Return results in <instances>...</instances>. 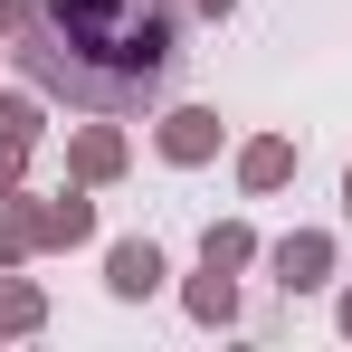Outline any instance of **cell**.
<instances>
[{"mask_svg":"<svg viewBox=\"0 0 352 352\" xmlns=\"http://www.w3.org/2000/svg\"><path fill=\"white\" fill-rule=\"evenodd\" d=\"M181 19L172 0H38L10 29V67L76 115H143L162 105L181 67Z\"/></svg>","mask_w":352,"mask_h":352,"instance_id":"6da1fadb","label":"cell"},{"mask_svg":"<svg viewBox=\"0 0 352 352\" xmlns=\"http://www.w3.org/2000/svg\"><path fill=\"white\" fill-rule=\"evenodd\" d=\"M267 276H276V295H324V286H343V238H333V229H286V238H267Z\"/></svg>","mask_w":352,"mask_h":352,"instance_id":"7a4b0ae2","label":"cell"},{"mask_svg":"<svg viewBox=\"0 0 352 352\" xmlns=\"http://www.w3.org/2000/svg\"><path fill=\"white\" fill-rule=\"evenodd\" d=\"M153 153H162L172 172H210V162L229 153L219 105H162V115H153Z\"/></svg>","mask_w":352,"mask_h":352,"instance_id":"3957f363","label":"cell"},{"mask_svg":"<svg viewBox=\"0 0 352 352\" xmlns=\"http://www.w3.org/2000/svg\"><path fill=\"white\" fill-rule=\"evenodd\" d=\"M124 172H133V133H124V115H86V124H67V181L115 190Z\"/></svg>","mask_w":352,"mask_h":352,"instance_id":"277c9868","label":"cell"},{"mask_svg":"<svg viewBox=\"0 0 352 352\" xmlns=\"http://www.w3.org/2000/svg\"><path fill=\"white\" fill-rule=\"evenodd\" d=\"M229 172H238L248 200H276V190L305 172V143H295V133H248V143L229 153Z\"/></svg>","mask_w":352,"mask_h":352,"instance_id":"5b68a950","label":"cell"},{"mask_svg":"<svg viewBox=\"0 0 352 352\" xmlns=\"http://www.w3.org/2000/svg\"><path fill=\"white\" fill-rule=\"evenodd\" d=\"M162 286H172L162 238H115V248H105V295H115V305H153Z\"/></svg>","mask_w":352,"mask_h":352,"instance_id":"8992f818","label":"cell"},{"mask_svg":"<svg viewBox=\"0 0 352 352\" xmlns=\"http://www.w3.org/2000/svg\"><path fill=\"white\" fill-rule=\"evenodd\" d=\"M48 257V190H10L0 200V267H38Z\"/></svg>","mask_w":352,"mask_h":352,"instance_id":"52a82bcc","label":"cell"},{"mask_svg":"<svg viewBox=\"0 0 352 352\" xmlns=\"http://www.w3.org/2000/svg\"><path fill=\"white\" fill-rule=\"evenodd\" d=\"M96 181H67V190H48V257H76V248H96Z\"/></svg>","mask_w":352,"mask_h":352,"instance_id":"ba28073f","label":"cell"},{"mask_svg":"<svg viewBox=\"0 0 352 352\" xmlns=\"http://www.w3.org/2000/svg\"><path fill=\"white\" fill-rule=\"evenodd\" d=\"M181 314H190L200 333H238V276L229 267H190V276H181Z\"/></svg>","mask_w":352,"mask_h":352,"instance_id":"9c48e42d","label":"cell"},{"mask_svg":"<svg viewBox=\"0 0 352 352\" xmlns=\"http://www.w3.org/2000/svg\"><path fill=\"white\" fill-rule=\"evenodd\" d=\"M48 333V286L29 267H0V343H38Z\"/></svg>","mask_w":352,"mask_h":352,"instance_id":"30bf717a","label":"cell"},{"mask_svg":"<svg viewBox=\"0 0 352 352\" xmlns=\"http://www.w3.org/2000/svg\"><path fill=\"white\" fill-rule=\"evenodd\" d=\"M200 267H229V276H248V267H267V238L248 229V219H210V229H200Z\"/></svg>","mask_w":352,"mask_h":352,"instance_id":"8fae6325","label":"cell"},{"mask_svg":"<svg viewBox=\"0 0 352 352\" xmlns=\"http://www.w3.org/2000/svg\"><path fill=\"white\" fill-rule=\"evenodd\" d=\"M48 115H58V105H48L29 76H19V86H0V133H10V143H48Z\"/></svg>","mask_w":352,"mask_h":352,"instance_id":"7c38bea8","label":"cell"},{"mask_svg":"<svg viewBox=\"0 0 352 352\" xmlns=\"http://www.w3.org/2000/svg\"><path fill=\"white\" fill-rule=\"evenodd\" d=\"M29 153H38V143H10V133H0V200L29 190Z\"/></svg>","mask_w":352,"mask_h":352,"instance_id":"4fadbf2b","label":"cell"},{"mask_svg":"<svg viewBox=\"0 0 352 352\" xmlns=\"http://www.w3.org/2000/svg\"><path fill=\"white\" fill-rule=\"evenodd\" d=\"M181 19H210V29H219V19H238V0H172Z\"/></svg>","mask_w":352,"mask_h":352,"instance_id":"5bb4252c","label":"cell"},{"mask_svg":"<svg viewBox=\"0 0 352 352\" xmlns=\"http://www.w3.org/2000/svg\"><path fill=\"white\" fill-rule=\"evenodd\" d=\"M333 333L352 343V286H333Z\"/></svg>","mask_w":352,"mask_h":352,"instance_id":"9a60e30c","label":"cell"},{"mask_svg":"<svg viewBox=\"0 0 352 352\" xmlns=\"http://www.w3.org/2000/svg\"><path fill=\"white\" fill-rule=\"evenodd\" d=\"M343 219H352V162H343Z\"/></svg>","mask_w":352,"mask_h":352,"instance_id":"2e32d148","label":"cell"},{"mask_svg":"<svg viewBox=\"0 0 352 352\" xmlns=\"http://www.w3.org/2000/svg\"><path fill=\"white\" fill-rule=\"evenodd\" d=\"M0 67H10V29H0Z\"/></svg>","mask_w":352,"mask_h":352,"instance_id":"e0dca14e","label":"cell"}]
</instances>
